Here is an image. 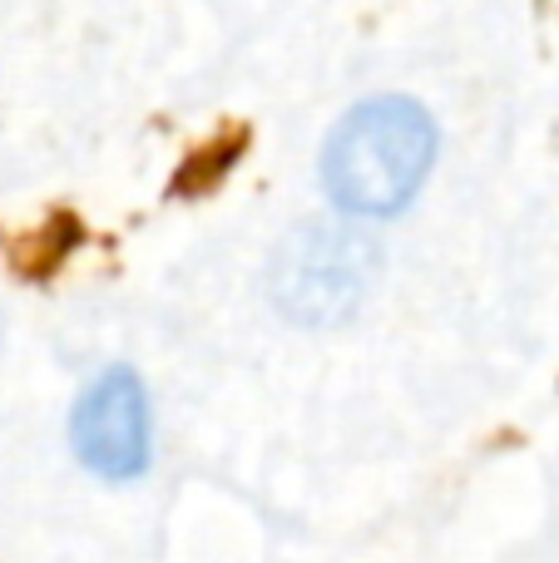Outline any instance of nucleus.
<instances>
[{
    "label": "nucleus",
    "instance_id": "1",
    "mask_svg": "<svg viewBox=\"0 0 559 563\" xmlns=\"http://www.w3.org/2000/svg\"><path fill=\"white\" fill-rule=\"evenodd\" d=\"M436 164V124L416 99L382 95L357 104L332 129L322 184L357 218L402 213Z\"/></svg>",
    "mask_w": 559,
    "mask_h": 563
},
{
    "label": "nucleus",
    "instance_id": "3",
    "mask_svg": "<svg viewBox=\"0 0 559 563\" xmlns=\"http://www.w3.org/2000/svg\"><path fill=\"white\" fill-rule=\"evenodd\" d=\"M357 287H362L357 253L342 233H327V228L297 238L277 267V297L293 317H332L357 297Z\"/></svg>",
    "mask_w": 559,
    "mask_h": 563
},
{
    "label": "nucleus",
    "instance_id": "2",
    "mask_svg": "<svg viewBox=\"0 0 559 563\" xmlns=\"http://www.w3.org/2000/svg\"><path fill=\"white\" fill-rule=\"evenodd\" d=\"M75 455L105 479H134L149 465V396L129 366H109L95 386L79 396Z\"/></svg>",
    "mask_w": 559,
    "mask_h": 563
}]
</instances>
